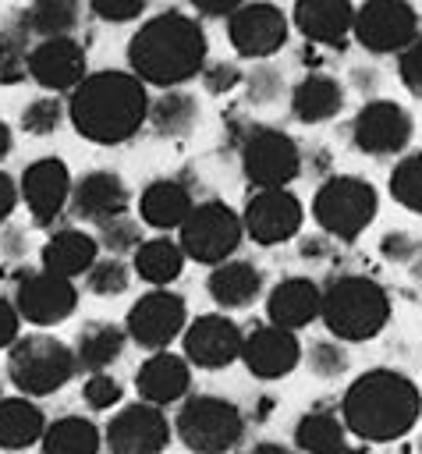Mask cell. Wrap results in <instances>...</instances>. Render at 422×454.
<instances>
[{"instance_id": "obj_19", "label": "cell", "mask_w": 422, "mask_h": 454, "mask_svg": "<svg viewBox=\"0 0 422 454\" xmlns=\"http://www.w3.org/2000/svg\"><path fill=\"white\" fill-rule=\"evenodd\" d=\"M71 170L57 156H43L21 170V199L35 223H53L57 213L71 202Z\"/></svg>"}, {"instance_id": "obj_20", "label": "cell", "mask_w": 422, "mask_h": 454, "mask_svg": "<svg viewBox=\"0 0 422 454\" xmlns=\"http://www.w3.org/2000/svg\"><path fill=\"white\" fill-rule=\"evenodd\" d=\"M301 358V344L291 330H280L273 323L255 326L245 340H241V362L248 365L252 376L259 380H277L287 376Z\"/></svg>"}, {"instance_id": "obj_42", "label": "cell", "mask_w": 422, "mask_h": 454, "mask_svg": "<svg viewBox=\"0 0 422 454\" xmlns=\"http://www.w3.org/2000/svg\"><path fill=\"white\" fill-rule=\"evenodd\" d=\"M280 92H284V78H280L277 67L259 64V67L248 74V99H252V103H273Z\"/></svg>"}, {"instance_id": "obj_7", "label": "cell", "mask_w": 422, "mask_h": 454, "mask_svg": "<svg viewBox=\"0 0 422 454\" xmlns=\"http://www.w3.org/2000/svg\"><path fill=\"white\" fill-rule=\"evenodd\" d=\"M174 429L191 454H227L231 447H238L245 433V419L234 401L216 394H199L184 401Z\"/></svg>"}, {"instance_id": "obj_44", "label": "cell", "mask_w": 422, "mask_h": 454, "mask_svg": "<svg viewBox=\"0 0 422 454\" xmlns=\"http://www.w3.org/2000/svg\"><path fill=\"white\" fill-rule=\"evenodd\" d=\"M397 74H401L404 89L422 99V35H418L408 50L397 53Z\"/></svg>"}, {"instance_id": "obj_25", "label": "cell", "mask_w": 422, "mask_h": 454, "mask_svg": "<svg viewBox=\"0 0 422 454\" xmlns=\"http://www.w3.org/2000/svg\"><path fill=\"white\" fill-rule=\"evenodd\" d=\"M99 259V241L85 231H57L46 245H43V270L46 273H57L64 280H74V277H85L89 266Z\"/></svg>"}, {"instance_id": "obj_14", "label": "cell", "mask_w": 422, "mask_h": 454, "mask_svg": "<svg viewBox=\"0 0 422 454\" xmlns=\"http://www.w3.org/2000/svg\"><path fill=\"white\" fill-rule=\"evenodd\" d=\"M351 142L369 156H394L411 142V114L394 99H369L351 121Z\"/></svg>"}, {"instance_id": "obj_18", "label": "cell", "mask_w": 422, "mask_h": 454, "mask_svg": "<svg viewBox=\"0 0 422 454\" xmlns=\"http://www.w3.org/2000/svg\"><path fill=\"white\" fill-rule=\"evenodd\" d=\"M32 82H39L43 89L50 92H67L74 89L89 71V57H85V46L74 43L71 35L64 39H39L32 50H28V60H25Z\"/></svg>"}, {"instance_id": "obj_50", "label": "cell", "mask_w": 422, "mask_h": 454, "mask_svg": "<svg viewBox=\"0 0 422 454\" xmlns=\"http://www.w3.org/2000/svg\"><path fill=\"white\" fill-rule=\"evenodd\" d=\"M14 206H18V184L0 170V223L14 213Z\"/></svg>"}, {"instance_id": "obj_21", "label": "cell", "mask_w": 422, "mask_h": 454, "mask_svg": "<svg viewBox=\"0 0 422 454\" xmlns=\"http://www.w3.org/2000/svg\"><path fill=\"white\" fill-rule=\"evenodd\" d=\"M128 209V184L113 170H89L71 184V213L89 223H106L113 216H124Z\"/></svg>"}, {"instance_id": "obj_36", "label": "cell", "mask_w": 422, "mask_h": 454, "mask_svg": "<svg viewBox=\"0 0 422 454\" xmlns=\"http://www.w3.org/2000/svg\"><path fill=\"white\" fill-rule=\"evenodd\" d=\"M28 21L25 14H14L4 28H0V82H21L28 78Z\"/></svg>"}, {"instance_id": "obj_38", "label": "cell", "mask_w": 422, "mask_h": 454, "mask_svg": "<svg viewBox=\"0 0 422 454\" xmlns=\"http://www.w3.org/2000/svg\"><path fill=\"white\" fill-rule=\"evenodd\" d=\"M128 280H131V273H128V266H124L117 255L96 259V262L89 266V273H85V287H89L92 294H99V298L124 294V291H128Z\"/></svg>"}, {"instance_id": "obj_51", "label": "cell", "mask_w": 422, "mask_h": 454, "mask_svg": "<svg viewBox=\"0 0 422 454\" xmlns=\"http://www.w3.org/2000/svg\"><path fill=\"white\" fill-rule=\"evenodd\" d=\"M248 454H294V450L284 447V443H255Z\"/></svg>"}, {"instance_id": "obj_9", "label": "cell", "mask_w": 422, "mask_h": 454, "mask_svg": "<svg viewBox=\"0 0 422 454\" xmlns=\"http://www.w3.org/2000/svg\"><path fill=\"white\" fill-rule=\"evenodd\" d=\"M351 35L369 53H401L418 39V14L408 0H365L355 7Z\"/></svg>"}, {"instance_id": "obj_41", "label": "cell", "mask_w": 422, "mask_h": 454, "mask_svg": "<svg viewBox=\"0 0 422 454\" xmlns=\"http://www.w3.org/2000/svg\"><path fill=\"white\" fill-rule=\"evenodd\" d=\"M309 369L316 372V376H340L344 369H348V355H344V348L340 344H330V340H319V344H312V351H309Z\"/></svg>"}, {"instance_id": "obj_53", "label": "cell", "mask_w": 422, "mask_h": 454, "mask_svg": "<svg viewBox=\"0 0 422 454\" xmlns=\"http://www.w3.org/2000/svg\"><path fill=\"white\" fill-rule=\"evenodd\" d=\"M411 270H415V277H418V280H422V252H418V255H415V259H411Z\"/></svg>"}, {"instance_id": "obj_34", "label": "cell", "mask_w": 422, "mask_h": 454, "mask_svg": "<svg viewBox=\"0 0 422 454\" xmlns=\"http://www.w3.org/2000/svg\"><path fill=\"white\" fill-rule=\"evenodd\" d=\"M344 436H348L344 422L330 411H309L294 426V443L305 454H344V447H348Z\"/></svg>"}, {"instance_id": "obj_2", "label": "cell", "mask_w": 422, "mask_h": 454, "mask_svg": "<svg viewBox=\"0 0 422 454\" xmlns=\"http://www.w3.org/2000/svg\"><path fill=\"white\" fill-rule=\"evenodd\" d=\"M206 32L195 18L181 11H163L131 35L128 67L142 85L177 89L206 67Z\"/></svg>"}, {"instance_id": "obj_13", "label": "cell", "mask_w": 422, "mask_h": 454, "mask_svg": "<svg viewBox=\"0 0 422 454\" xmlns=\"http://www.w3.org/2000/svg\"><path fill=\"white\" fill-rule=\"evenodd\" d=\"M287 14L277 4H241L231 18H227V39L241 57L262 60L273 57L284 43H287Z\"/></svg>"}, {"instance_id": "obj_4", "label": "cell", "mask_w": 422, "mask_h": 454, "mask_svg": "<svg viewBox=\"0 0 422 454\" xmlns=\"http://www.w3.org/2000/svg\"><path fill=\"white\" fill-rule=\"evenodd\" d=\"M319 319L337 340H369L390 319L387 291L362 273H344L323 287Z\"/></svg>"}, {"instance_id": "obj_28", "label": "cell", "mask_w": 422, "mask_h": 454, "mask_svg": "<svg viewBox=\"0 0 422 454\" xmlns=\"http://www.w3.org/2000/svg\"><path fill=\"white\" fill-rule=\"evenodd\" d=\"M206 287H209V298L220 309H245V305H252L259 298L262 273L245 259H227V262L213 266Z\"/></svg>"}, {"instance_id": "obj_46", "label": "cell", "mask_w": 422, "mask_h": 454, "mask_svg": "<svg viewBox=\"0 0 422 454\" xmlns=\"http://www.w3.org/2000/svg\"><path fill=\"white\" fill-rule=\"evenodd\" d=\"M202 85H206V92H213V96H223V92H231L238 82H241V71L234 67V64H206L202 71Z\"/></svg>"}, {"instance_id": "obj_5", "label": "cell", "mask_w": 422, "mask_h": 454, "mask_svg": "<svg viewBox=\"0 0 422 454\" xmlns=\"http://www.w3.org/2000/svg\"><path fill=\"white\" fill-rule=\"evenodd\" d=\"M78 362L67 344L46 333L18 337L7 351V376L25 397H46L74 376Z\"/></svg>"}, {"instance_id": "obj_37", "label": "cell", "mask_w": 422, "mask_h": 454, "mask_svg": "<svg viewBox=\"0 0 422 454\" xmlns=\"http://www.w3.org/2000/svg\"><path fill=\"white\" fill-rule=\"evenodd\" d=\"M390 195L408 209L422 213V153H408L390 170Z\"/></svg>"}, {"instance_id": "obj_33", "label": "cell", "mask_w": 422, "mask_h": 454, "mask_svg": "<svg viewBox=\"0 0 422 454\" xmlns=\"http://www.w3.org/2000/svg\"><path fill=\"white\" fill-rule=\"evenodd\" d=\"M99 429L96 422L82 415H64L46 426L43 433V454H99Z\"/></svg>"}, {"instance_id": "obj_26", "label": "cell", "mask_w": 422, "mask_h": 454, "mask_svg": "<svg viewBox=\"0 0 422 454\" xmlns=\"http://www.w3.org/2000/svg\"><path fill=\"white\" fill-rule=\"evenodd\" d=\"M195 209L191 202V192L174 181V177H160L152 184H145L142 199H138V216L156 227V231H170V227H181L188 220V213Z\"/></svg>"}, {"instance_id": "obj_30", "label": "cell", "mask_w": 422, "mask_h": 454, "mask_svg": "<svg viewBox=\"0 0 422 454\" xmlns=\"http://www.w3.org/2000/svg\"><path fill=\"white\" fill-rule=\"evenodd\" d=\"M145 121L163 138H184L199 124V99L191 92H184V89H167L163 96H156L149 103V117Z\"/></svg>"}, {"instance_id": "obj_45", "label": "cell", "mask_w": 422, "mask_h": 454, "mask_svg": "<svg viewBox=\"0 0 422 454\" xmlns=\"http://www.w3.org/2000/svg\"><path fill=\"white\" fill-rule=\"evenodd\" d=\"M82 397H85L89 408H110L113 401H121V383L106 372H92L82 387Z\"/></svg>"}, {"instance_id": "obj_15", "label": "cell", "mask_w": 422, "mask_h": 454, "mask_svg": "<svg viewBox=\"0 0 422 454\" xmlns=\"http://www.w3.org/2000/svg\"><path fill=\"white\" fill-rule=\"evenodd\" d=\"M78 305V291L71 280L57 277V273H28L18 280V291H14V309L21 319L35 323V326H53V323H64Z\"/></svg>"}, {"instance_id": "obj_22", "label": "cell", "mask_w": 422, "mask_h": 454, "mask_svg": "<svg viewBox=\"0 0 422 454\" xmlns=\"http://www.w3.org/2000/svg\"><path fill=\"white\" fill-rule=\"evenodd\" d=\"M319 305H323V287L309 277H284L270 298H266V316L273 326L280 330H301L309 326L316 316H319Z\"/></svg>"}, {"instance_id": "obj_52", "label": "cell", "mask_w": 422, "mask_h": 454, "mask_svg": "<svg viewBox=\"0 0 422 454\" xmlns=\"http://www.w3.org/2000/svg\"><path fill=\"white\" fill-rule=\"evenodd\" d=\"M7 153H11V128L0 121V160H4Z\"/></svg>"}, {"instance_id": "obj_16", "label": "cell", "mask_w": 422, "mask_h": 454, "mask_svg": "<svg viewBox=\"0 0 422 454\" xmlns=\"http://www.w3.org/2000/svg\"><path fill=\"white\" fill-rule=\"evenodd\" d=\"M184 362L188 365H199V369H223L231 362L241 358V340L245 333L238 330L234 319L220 316V312H209V316H199L184 326Z\"/></svg>"}, {"instance_id": "obj_31", "label": "cell", "mask_w": 422, "mask_h": 454, "mask_svg": "<svg viewBox=\"0 0 422 454\" xmlns=\"http://www.w3.org/2000/svg\"><path fill=\"white\" fill-rule=\"evenodd\" d=\"M124 340H128V333L113 323H85L74 340V362L89 372H103L106 365H113L121 358Z\"/></svg>"}, {"instance_id": "obj_49", "label": "cell", "mask_w": 422, "mask_h": 454, "mask_svg": "<svg viewBox=\"0 0 422 454\" xmlns=\"http://www.w3.org/2000/svg\"><path fill=\"white\" fill-rule=\"evenodd\" d=\"M199 14H206V18H231L241 4H248V0H188Z\"/></svg>"}, {"instance_id": "obj_29", "label": "cell", "mask_w": 422, "mask_h": 454, "mask_svg": "<svg viewBox=\"0 0 422 454\" xmlns=\"http://www.w3.org/2000/svg\"><path fill=\"white\" fill-rule=\"evenodd\" d=\"M46 433L43 411L28 397H0V450H25Z\"/></svg>"}, {"instance_id": "obj_27", "label": "cell", "mask_w": 422, "mask_h": 454, "mask_svg": "<svg viewBox=\"0 0 422 454\" xmlns=\"http://www.w3.org/2000/svg\"><path fill=\"white\" fill-rule=\"evenodd\" d=\"M344 106V89L337 78L323 74V71H312L305 74L294 89H291V114L305 124H319V121H330L337 117Z\"/></svg>"}, {"instance_id": "obj_1", "label": "cell", "mask_w": 422, "mask_h": 454, "mask_svg": "<svg viewBox=\"0 0 422 454\" xmlns=\"http://www.w3.org/2000/svg\"><path fill=\"white\" fill-rule=\"evenodd\" d=\"M149 117V92L131 71L85 74L67 99V121L96 145L128 142Z\"/></svg>"}, {"instance_id": "obj_39", "label": "cell", "mask_w": 422, "mask_h": 454, "mask_svg": "<svg viewBox=\"0 0 422 454\" xmlns=\"http://www.w3.org/2000/svg\"><path fill=\"white\" fill-rule=\"evenodd\" d=\"M64 114H67V106L60 103V96H35L21 110V128L28 135H50V131L60 128Z\"/></svg>"}, {"instance_id": "obj_3", "label": "cell", "mask_w": 422, "mask_h": 454, "mask_svg": "<svg viewBox=\"0 0 422 454\" xmlns=\"http://www.w3.org/2000/svg\"><path fill=\"white\" fill-rule=\"evenodd\" d=\"M418 411H422V394L397 369L362 372L340 401L344 429L369 443H390L404 436L418 422Z\"/></svg>"}, {"instance_id": "obj_10", "label": "cell", "mask_w": 422, "mask_h": 454, "mask_svg": "<svg viewBox=\"0 0 422 454\" xmlns=\"http://www.w3.org/2000/svg\"><path fill=\"white\" fill-rule=\"evenodd\" d=\"M241 170L255 188H287L301 174L298 142L277 128H252L241 138Z\"/></svg>"}, {"instance_id": "obj_12", "label": "cell", "mask_w": 422, "mask_h": 454, "mask_svg": "<svg viewBox=\"0 0 422 454\" xmlns=\"http://www.w3.org/2000/svg\"><path fill=\"white\" fill-rule=\"evenodd\" d=\"M305 209L287 188H259L241 213V227L255 245H280L301 231Z\"/></svg>"}, {"instance_id": "obj_48", "label": "cell", "mask_w": 422, "mask_h": 454, "mask_svg": "<svg viewBox=\"0 0 422 454\" xmlns=\"http://www.w3.org/2000/svg\"><path fill=\"white\" fill-rule=\"evenodd\" d=\"M18 326H21V316H18L14 301L0 298V348H11L18 340Z\"/></svg>"}, {"instance_id": "obj_32", "label": "cell", "mask_w": 422, "mask_h": 454, "mask_svg": "<svg viewBox=\"0 0 422 454\" xmlns=\"http://www.w3.org/2000/svg\"><path fill=\"white\" fill-rule=\"evenodd\" d=\"M131 266H135V273H138L145 284L163 287V284H170V280L181 277V270H184V252H181V245L170 241V238H149V241H142V245L131 252Z\"/></svg>"}, {"instance_id": "obj_8", "label": "cell", "mask_w": 422, "mask_h": 454, "mask_svg": "<svg viewBox=\"0 0 422 454\" xmlns=\"http://www.w3.org/2000/svg\"><path fill=\"white\" fill-rule=\"evenodd\" d=\"M245 238V227H241V216L227 206V202H199L188 220L181 223V252L184 259H195V262H206V266H220L234 255V248L241 245Z\"/></svg>"}, {"instance_id": "obj_23", "label": "cell", "mask_w": 422, "mask_h": 454, "mask_svg": "<svg viewBox=\"0 0 422 454\" xmlns=\"http://www.w3.org/2000/svg\"><path fill=\"white\" fill-rule=\"evenodd\" d=\"M135 387L142 394L145 404H174L188 394L191 387V365L181 358V355H170V351H156L149 355L138 372H135Z\"/></svg>"}, {"instance_id": "obj_35", "label": "cell", "mask_w": 422, "mask_h": 454, "mask_svg": "<svg viewBox=\"0 0 422 454\" xmlns=\"http://www.w3.org/2000/svg\"><path fill=\"white\" fill-rule=\"evenodd\" d=\"M28 32L43 39H64L78 28L82 21V4L78 0H32L25 11Z\"/></svg>"}, {"instance_id": "obj_47", "label": "cell", "mask_w": 422, "mask_h": 454, "mask_svg": "<svg viewBox=\"0 0 422 454\" xmlns=\"http://www.w3.org/2000/svg\"><path fill=\"white\" fill-rule=\"evenodd\" d=\"M418 252H422V245H418L415 238H408V234H387V238H383V255H387V259L411 262Z\"/></svg>"}, {"instance_id": "obj_17", "label": "cell", "mask_w": 422, "mask_h": 454, "mask_svg": "<svg viewBox=\"0 0 422 454\" xmlns=\"http://www.w3.org/2000/svg\"><path fill=\"white\" fill-rule=\"evenodd\" d=\"M170 443V426L156 404H128L106 426L110 454H160Z\"/></svg>"}, {"instance_id": "obj_43", "label": "cell", "mask_w": 422, "mask_h": 454, "mask_svg": "<svg viewBox=\"0 0 422 454\" xmlns=\"http://www.w3.org/2000/svg\"><path fill=\"white\" fill-rule=\"evenodd\" d=\"M149 0H89V11L110 25H124V21H135L142 18Z\"/></svg>"}, {"instance_id": "obj_40", "label": "cell", "mask_w": 422, "mask_h": 454, "mask_svg": "<svg viewBox=\"0 0 422 454\" xmlns=\"http://www.w3.org/2000/svg\"><path fill=\"white\" fill-rule=\"evenodd\" d=\"M96 241H99V248H106L110 255L121 259L124 252H135L142 245V227L135 220H128V216H113V220L99 223Z\"/></svg>"}, {"instance_id": "obj_6", "label": "cell", "mask_w": 422, "mask_h": 454, "mask_svg": "<svg viewBox=\"0 0 422 454\" xmlns=\"http://www.w3.org/2000/svg\"><path fill=\"white\" fill-rule=\"evenodd\" d=\"M376 209H379L376 188L369 181L348 177V174L323 181L319 192H316V199H312L316 223L330 238H340V241H355L376 220Z\"/></svg>"}, {"instance_id": "obj_11", "label": "cell", "mask_w": 422, "mask_h": 454, "mask_svg": "<svg viewBox=\"0 0 422 454\" xmlns=\"http://www.w3.org/2000/svg\"><path fill=\"white\" fill-rule=\"evenodd\" d=\"M184 326H188V305L181 294H174L167 287L142 294L128 309V319H124V333L149 351H163L174 337L184 333Z\"/></svg>"}, {"instance_id": "obj_24", "label": "cell", "mask_w": 422, "mask_h": 454, "mask_svg": "<svg viewBox=\"0 0 422 454\" xmlns=\"http://www.w3.org/2000/svg\"><path fill=\"white\" fill-rule=\"evenodd\" d=\"M355 21L351 0H294V28L319 46H344Z\"/></svg>"}]
</instances>
